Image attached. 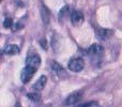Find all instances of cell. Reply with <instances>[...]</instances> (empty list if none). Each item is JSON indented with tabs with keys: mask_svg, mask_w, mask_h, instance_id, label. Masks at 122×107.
I'll return each instance as SVG.
<instances>
[{
	"mask_svg": "<svg viewBox=\"0 0 122 107\" xmlns=\"http://www.w3.org/2000/svg\"><path fill=\"white\" fill-rule=\"evenodd\" d=\"M67 67H69L72 72L77 73V72L82 71V69L85 67V62L81 58H73L69 61Z\"/></svg>",
	"mask_w": 122,
	"mask_h": 107,
	"instance_id": "obj_1",
	"label": "cell"
},
{
	"mask_svg": "<svg viewBox=\"0 0 122 107\" xmlns=\"http://www.w3.org/2000/svg\"><path fill=\"white\" fill-rule=\"evenodd\" d=\"M36 71H38V70L26 65V66L24 67V70L21 71V74H20L21 82H23V84H28V82L32 79V77H33V75L36 74Z\"/></svg>",
	"mask_w": 122,
	"mask_h": 107,
	"instance_id": "obj_2",
	"label": "cell"
},
{
	"mask_svg": "<svg viewBox=\"0 0 122 107\" xmlns=\"http://www.w3.org/2000/svg\"><path fill=\"white\" fill-rule=\"evenodd\" d=\"M41 64V57L38 54H30L27 56L26 59V65L30 67H33V69L38 70L39 66Z\"/></svg>",
	"mask_w": 122,
	"mask_h": 107,
	"instance_id": "obj_3",
	"label": "cell"
},
{
	"mask_svg": "<svg viewBox=\"0 0 122 107\" xmlns=\"http://www.w3.org/2000/svg\"><path fill=\"white\" fill-rule=\"evenodd\" d=\"M70 19H71V23L73 24V26L79 27L84 23V14L80 11H73L70 15Z\"/></svg>",
	"mask_w": 122,
	"mask_h": 107,
	"instance_id": "obj_4",
	"label": "cell"
},
{
	"mask_svg": "<svg viewBox=\"0 0 122 107\" xmlns=\"http://www.w3.org/2000/svg\"><path fill=\"white\" fill-rule=\"evenodd\" d=\"M82 97V90H79V91H75V92L71 93L69 97L65 99L64 101V105H73V104L77 103Z\"/></svg>",
	"mask_w": 122,
	"mask_h": 107,
	"instance_id": "obj_5",
	"label": "cell"
},
{
	"mask_svg": "<svg viewBox=\"0 0 122 107\" xmlns=\"http://www.w3.org/2000/svg\"><path fill=\"white\" fill-rule=\"evenodd\" d=\"M95 33H97V36H99L101 40L106 41L114 34V32L109 29H102V28H99V29L95 30Z\"/></svg>",
	"mask_w": 122,
	"mask_h": 107,
	"instance_id": "obj_6",
	"label": "cell"
},
{
	"mask_svg": "<svg viewBox=\"0 0 122 107\" xmlns=\"http://www.w3.org/2000/svg\"><path fill=\"white\" fill-rule=\"evenodd\" d=\"M47 82V77L45 75H42L38 80L36 82V84L33 85V89L36 91H42L44 89L45 85Z\"/></svg>",
	"mask_w": 122,
	"mask_h": 107,
	"instance_id": "obj_7",
	"label": "cell"
},
{
	"mask_svg": "<svg viewBox=\"0 0 122 107\" xmlns=\"http://www.w3.org/2000/svg\"><path fill=\"white\" fill-rule=\"evenodd\" d=\"M41 17H42L43 23L45 25H48L49 20H51V12H49V10L45 5L41 6Z\"/></svg>",
	"mask_w": 122,
	"mask_h": 107,
	"instance_id": "obj_8",
	"label": "cell"
},
{
	"mask_svg": "<svg viewBox=\"0 0 122 107\" xmlns=\"http://www.w3.org/2000/svg\"><path fill=\"white\" fill-rule=\"evenodd\" d=\"M3 53L6 55H10V56H14V55L19 54V47L14 44H9L4 47Z\"/></svg>",
	"mask_w": 122,
	"mask_h": 107,
	"instance_id": "obj_9",
	"label": "cell"
},
{
	"mask_svg": "<svg viewBox=\"0 0 122 107\" xmlns=\"http://www.w3.org/2000/svg\"><path fill=\"white\" fill-rule=\"evenodd\" d=\"M51 69H53V71H55L56 73H57V75L59 76V77H66V73H65V71L63 70V67L61 66L59 63L57 62H53L51 63Z\"/></svg>",
	"mask_w": 122,
	"mask_h": 107,
	"instance_id": "obj_10",
	"label": "cell"
},
{
	"mask_svg": "<svg viewBox=\"0 0 122 107\" xmlns=\"http://www.w3.org/2000/svg\"><path fill=\"white\" fill-rule=\"evenodd\" d=\"M88 51L92 55H101V54H103L104 48H103V46H101L99 44H93L89 47Z\"/></svg>",
	"mask_w": 122,
	"mask_h": 107,
	"instance_id": "obj_11",
	"label": "cell"
},
{
	"mask_svg": "<svg viewBox=\"0 0 122 107\" xmlns=\"http://www.w3.org/2000/svg\"><path fill=\"white\" fill-rule=\"evenodd\" d=\"M27 97H29V99L31 100V101H33V102H39V101L41 100V94H40V93H38V92L28 93Z\"/></svg>",
	"mask_w": 122,
	"mask_h": 107,
	"instance_id": "obj_12",
	"label": "cell"
},
{
	"mask_svg": "<svg viewBox=\"0 0 122 107\" xmlns=\"http://www.w3.org/2000/svg\"><path fill=\"white\" fill-rule=\"evenodd\" d=\"M3 26H4V28H6V29H9V28H12V26H13V20H12V18L8 17V18L4 19Z\"/></svg>",
	"mask_w": 122,
	"mask_h": 107,
	"instance_id": "obj_13",
	"label": "cell"
},
{
	"mask_svg": "<svg viewBox=\"0 0 122 107\" xmlns=\"http://www.w3.org/2000/svg\"><path fill=\"white\" fill-rule=\"evenodd\" d=\"M82 106L84 107H100L99 103L95 101H91V102H89V103H85V104H82Z\"/></svg>",
	"mask_w": 122,
	"mask_h": 107,
	"instance_id": "obj_14",
	"label": "cell"
},
{
	"mask_svg": "<svg viewBox=\"0 0 122 107\" xmlns=\"http://www.w3.org/2000/svg\"><path fill=\"white\" fill-rule=\"evenodd\" d=\"M40 45L42 46L43 49H47V41H46V39H45V38L41 39V40H40Z\"/></svg>",
	"mask_w": 122,
	"mask_h": 107,
	"instance_id": "obj_15",
	"label": "cell"
},
{
	"mask_svg": "<svg viewBox=\"0 0 122 107\" xmlns=\"http://www.w3.org/2000/svg\"><path fill=\"white\" fill-rule=\"evenodd\" d=\"M13 26H15V27H12V29L14 30V31H17V30H18V29H20V28H23V26H21L19 23L15 24V25H13Z\"/></svg>",
	"mask_w": 122,
	"mask_h": 107,
	"instance_id": "obj_16",
	"label": "cell"
},
{
	"mask_svg": "<svg viewBox=\"0 0 122 107\" xmlns=\"http://www.w3.org/2000/svg\"><path fill=\"white\" fill-rule=\"evenodd\" d=\"M40 107H53V105H51V103H48V104H44V105H41Z\"/></svg>",
	"mask_w": 122,
	"mask_h": 107,
	"instance_id": "obj_17",
	"label": "cell"
},
{
	"mask_svg": "<svg viewBox=\"0 0 122 107\" xmlns=\"http://www.w3.org/2000/svg\"><path fill=\"white\" fill-rule=\"evenodd\" d=\"M15 107H23V106H21L19 103H16V104H15Z\"/></svg>",
	"mask_w": 122,
	"mask_h": 107,
	"instance_id": "obj_18",
	"label": "cell"
},
{
	"mask_svg": "<svg viewBox=\"0 0 122 107\" xmlns=\"http://www.w3.org/2000/svg\"><path fill=\"white\" fill-rule=\"evenodd\" d=\"M0 1H1V0H0Z\"/></svg>",
	"mask_w": 122,
	"mask_h": 107,
	"instance_id": "obj_19",
	"label": "cell"
}]
</instances>
